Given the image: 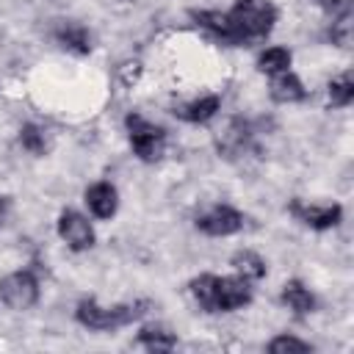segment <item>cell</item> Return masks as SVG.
<instances>
[{
    "mask_svg": "<svg viewBox=\"0 0 354 354\" xmlns=\"http://www.w3.org/2000/svg\"><path fill=\"white\" fill-rule=\"evenodd\" d=\"M252 301L249 279L243 277H216V296H213V313H232Z\"/></svg>",
    "mask_w": 354,
    "mask_h": 354,
    "instance_id": "cell-6",
    "label": "cell"
},
{
    "mask_svg": "<svg viewBox=\"0 0 354 354\" xmlns=\"http://www.w3.org/2000/svg\"><path fill=\"white\" fill-rule=\"evenodd\" d=\"M58 235L66 241V246L72 252H86L94 246V230H91L88 218L72 207H66L58 216Z\"/></svg>",
    "mask_w": 354,
    "mask_h": 354,
    "instance_id": "cell-7",
    "label": "cell"
},
{
    "mask_svg": "<svg viewBox=\"0 0 354 354\" xmlns=\"http://www.w3.org/2000/svg\"><path fill=\"white\" fill-rule=\"evenodd\" d=\"M290 216H296L301 224L313 227V230H329V227H337L340 218H343V207L340 205H307L301 199H290L288 205Z\"/></svg>",
    "mask_w": 354,
    "mask_h": 354,
    "instance_id": "cell-8",
    "label": "cell"
},
{
    "mask_svg": "<svg viewBox=\"0 0 354 354\" xmlns=\"http://www.w3.org/2000/svg\"><path fill=\"white\" fill-rule=\"evenodd\" d=\"M149 301H133V304H113V307H102L94 299H80L75 307V318L80 326L94 329V332H111L119 326H127L133 321H138L147 313Z\"/></svg>",
    "mask_w": 354,
    "mask_h": 354,
    "instance_id": "cell-2",
    "label": "cell"
},
{
    "mask_svg": "<svg viewBox=\"0 0 354 354\" xmlns=\"http://www.w3.org/2000/svg\"><path fill=\"white\" fill-rule=\"evenodd\" d=\"M243 213L230 207V205H213L210 210L199 213L196 216V230L205 232V235H213V238H224V235H232L243 227Z\"/></svg>",
    "mask_w": 354,
    "mask_h": 354,
    "instance_id": "cell-5",
    "label": "cell"
},
{
    "mask_svg": "<svg viewBox=\"0 0 354 354\" xmlns=\"http://www.w3.org/2000/svg\"><path fill=\"white\" fill-rule=\"evenodd\" d=\"M19 144H22V149H28L30 155H44V152L50 149L47 130L39 127V124H33V122L22 124V130H19Z\"/></svg>",
    "mask_w": 354,
    "mask_h": 354,
    "instance_id": "cell-21",
    "label": "cell"
},
{
    "mask_svg": "<svg viewBox=\"0 0 354 354\" xmlns=\"http://www.w3.org/2000/svg\"><path fill=\"white\" fill-rule=\"evenodd\" d=\"M326 100H329L332 108H346V105H351V100H354V80H351V72H343L340 77L329 80V86H326Z\"/></svg>",
    "mask_w": 354,
    "mask_h": 354,
    "instance_id": "cell-18",
    "label": "cell"
},
{
    "mask_svg": "<svg viewBox=\"0 0 354 354\" xmlns=\"http://www.w3.org/2000/svg\"><path fill=\"white\" fill-rule=\"evenodd\" d=\"M147 351H171L177 346V337L174 332H169L166 326L160 324H149V326H141L138 329V337H136Z\"/></svg>",
    "mask_w": 354,
    "mask_h": 354,
    "instance_id": "cell-16",
    "label": "cell"
},
{
    "mask_svg": "<svg viewBox=\"0 0 354 354\" xmlns=\"http://www.w3.org/2000/svg\"><path fill=\"white\" fill-rule=\"evenodd\" d=\"M335 22L329 25V39H332V44H337V47H351V11H346V14H337V17H332Z\"/></svg>",
    "mask_w": 354,
    "mask_h": 354,
    "instance_id": "cell-22",
    "label": "cell"
},
{
    "mask_svg": "<svg viewBox=\"0 0 354 354\" xmlns=\"http://www.w3.org/2000/svg\"><path fill=\"white\" fill-rule=\"evenodd\" d=\"M230 266L235 268L238 277L243 279H263L266 277V260L252 252V249H238L232 257H230Z\"/></svg>",
    "mask_w": 354,
    "mask_h": 354,
    "instance_id": "cell-15",
    "label": "cell"
},
{
    "mask_svg": "<svg viewBox=\"0 0 354 354\" xmlns=\"http://www.w3.org/2000/svg\"><path fill=\"white\" fill-rule=\"evenodd\" d=\"M218 152L224 155V158H238V155H243L249 147H252V124L246 122V119H230V124H227V130L218 136Z\"/></svg>",
    "mask_w": 354,
    "mask_h": 354,
    "instance_id": "cell-9",
    "label": "cell"
},
{
    "mask_svg": "<svg viewBox=\"0 0 354 354\" xmlns=\"http://www.w3.org/2000/svg\"><path fill=\"white\" fill-rule=\"evenodd\" d=\"M191 296L205 313H213V296H216V274H199L191 279Z\"/></svg>",
    "mask_w": 354,
    "mask_h": 354,
    "instance_id": "cell-20",
    "label": "cell"
},
{
    "mask_svg": "<svg viewBox=\"0 0 354 354\" xmlns=\"http://www.w3.org/2000/svg\"><path fill=\"white\" fill-rule=\"evenodd\" d=\"M124 127L130 133V147L138 160H144V163L160 160V155L166 149V130L160 124L147 122L141 113H127Z\"/></svg>",
    "mask_w": 354,
    "mask_h": 354,
    "instance_id": "cell-3",
    "label": "cell"
},
{
    "mask_svg": "<svg viewBox=\"0 0 354 354\" xmlns=\"http://www.w3.org/2000/svg\"><path fill=\"white\" fill-rule=\"evenodd\" d=\"M191 19H196V25H202L207 33H213L224 44H232V30H230L227 14H221V11H191Z\"/></svg>",
    "mask_w": 354,
    "mask_h": 354,
    "instance_id": "cell-17",
    "label": "cell"
},
{
    "mask_svg": "<svg viewBox=\"0 0 354 354\" xmlns=\"http://www.w3.org/2000/svg\"><path fill=\"white\" fill-rule=\"evenodd\" d=\"M6 210H8V199L0 196V224H3V218H6Z\"/></svg>",
    "mask_w": 354,
    "mask_h": 354,
    "instance_id": "cell-26",
    "label": "cell"
},
{
    "mask_svg": "<svg viewBox=\"0 0 354 354\" xmlns=\"http://www.w3.org/2000/svg\"><path fill=\"white\" fill-rule=\"evenodd\" d=\"M268 351L271 354H288V351H296V354H307L313 351V346L307 340H299V337H290V335H279L268 343Z\"/></svg>",
    "mask_w": 354,
    "mask_h": 354,
    "instance_id": "cell-23",
    "label": "cell"
},
{
    "mask_svg": "<svg viewBox=\"0 0 354 354\" xmlns=\"http://www.w3.org/2000/svg\"><path fill=\"white\" fill-rule=\"evenodd\" d=\"M232 44L266 39L277 22V8L271 0H235V6L227 11Z\"/></svg>",
    "mask_w": 354,
    "mask_h": 354,
    "instance_id": "cell-1",
    "label": "cell"
},
{
    "mask_svg": "<svg viewBox=\"0 0 354 354\" xmlns=\"http://www.w3.org/2000/svg\"><path fill=\"white\" fill-rule=\"evenodd\" d=\"M290 66V50L285 47H268L257 55V69L266 75H279Z\"/></svg>",
    "mask_w": 354,
    "mask_h": 354,
    "instance_id": "cell-19",
    "label": "cell"
},
{
    "mask_svg": "<svg viewBox=\"0 0 354 354\" xmlns=\"http://www.w3.org/2000/svg\"><path fill=\"white\" fill-rule=\"evenodd\" d=\"M279 299H282V304H288L296 315H310V313L315 310V296H313L310 288H307L304 282H299V279H288V282L282 285Z\"/></svg>",
    "mask_w": 354,
    "mask_h": 354,
    "instance_id": "cell-13",
    "label": "cell"
},
{
    "mask_svg": "<svg viewBox=\"0 0 354 354\" xmlns=\"http://www.w3.org/2000/svg\"><path fill=\"white\" fill-rule=\"evenodd\" d=\"M86 205L97 218H111L116 213V207H119V194H116V188L111 183L100 180V183L86 188Z\"/></svg>",
    "mask_w": 354,
    "mask_h": 354,
    "instance_id": "cell-11",
    "label": "cell"
},
{
    "mask_svg": "<svg viewBox=\"0 0 354 354\" xmlns=\"http://www.w3.org/2000/svg\"><path fill=\"white\" fill-rule=\"evenodd\" d=\"M141 72H144L141 61H136V58H127V61H122V64L116 66V80H119L124 88H133V86L138 83Z\"/></svg>",
    "mask_w": 354,
    "mask_h": 354,
    "instance_id": "cell-24",
    "label": "cell"
},
{
    "mask_svg": "<svg viewBox=\"0 0 354 354\" xmlns=\"http://www.w3.org/2000/svg\"><path fill=\"white\" fill-rule=\"evenodd\" d=\"M0 299L11 310H30L39 301V279L33 271H14L0 279Z\"/></svg>",
    "mask_w": 354,
    "mask_h": 354,
    "instance_id": "cell-4",
    "label": "cell"
},
{
    "mask_svg": "<svg viewBox=\"0 0 354 354\" xmlns=\"http://www.w3.org/2000/svg\"><path fill=\"white\" fill-rule=\"evenodd\" d=\"M53 36L64 50H72L77 55H88L91 53V33L80 22H61Z\"/></svg>",
    "mask_w": 354,
    "mask_h": 354,
    "instance_id": "cell-12",
    "label": "cell"
},
{
    "mask_svg": "<svg viewBox=\"0 0 354 354\" xmlns=\"http://www.w3.org/2000/svg\"><path fill=\"white\" fill-rule=\"evenodd\" d=\"M304 97H307V88H304V83L290 69L274 75V80H271V100H277V102H301Z\"/></svg>",
    "mask_w": 354,
    "mask_h": 354,
    "instance_id": "cell-14",
    "label": "cell"
},
{
    "mask_svg": "<svg viewBox=\"0 0 354 354\" xmlns=\"http://www.w3.org/2000/svg\"><path fill=\"white\" fill-rule=\"evenodd\" d=\"M318 3H321V8H324L326 14H332V17L351 11V3H348V0H318Z\"/></svg>",
    "mask_w": 354,
    "mask_h": 354,
    "instance_id": "cell-25",
    "label": "cell"
},
{
    "mask_svg": "<svg viewBox=\"0 0 354 354\" xmlns=\"http://www.w3.org/2000/svg\"><path fill=\"white\" fill-rule=\"evenodd\" d=\"M218 108H221V97L218 94H205V97H196L191 102L174 105V116L183 119V122H191V124H205L218 113Z\"/></svg>",
    "mask_w": 354,
    "mask_h": 354,
    "instance_id": "cell-10",
    "label": "cell"
}]
</instances>
